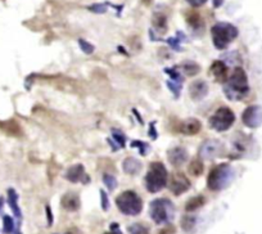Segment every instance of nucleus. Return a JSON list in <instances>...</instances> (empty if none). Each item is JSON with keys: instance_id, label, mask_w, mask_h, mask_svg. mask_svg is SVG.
I'll return each instance as SVG.
<instances>
[{"instance_id": "obj_1", "label": "nucleus", "mask_w": 262, "mask_h": 234, "mask_svg": "<svg viewBox=\"0 0 262 234\" xmlns=\"http://www.w3.org/2000/svg\"><path fill=\"white\" fill-rule=\"evenodd\" d=\"M224 93L232 102H238L247 97L249 93V83L246 71L242 67H236L234 72L228 77L224 84Z\"/></svg>"}, {"instance_id": "obj_2", "label": "nucleus", "mask_w": 262, "mask_h": 234, "mask_svg": "<svg viewBox=\"0 0 262 234\" xmlns=\"http://www.w3.org/2000/svg\"><path fill=\"white\" fill-rule=\"evenodd\" d=\"M235 173L230 164H220L209 171L207 177V187L213 192L223 191L234 180Z\"/></svg>"}, {"instance_id": "obj_3", "label": "nucleus", "mask_w": 262, "mask_h": 234, "mask_svg": "<svg viewBox=\"0 0 262 234\" xmlns=\"http://www.w3.org/2000/svg\"><path fill=\"white\" fill-rule=\"evenodd\" d=\"M175 205L169 198H156L149 205V215L157 225L169 224L175 217Z\"/></svg>"}, {"instance_id": "obj_4", "label": "nucleus", "mask_w": 262, "mask_h": 234, "mask_svg": "<svg viewBox=\"0 0 262 234\" xmlns=\"http://www.w3.org/2000/svg\"><path fill=\"white\" fill-rule=\"evenodd\" d=\"M169 173L165 165L159 161L152 162L146 175V188L149 193H158L167 185Z\"/></svg>"}, {"instance_id": "obj_5", "label": "nucleus", "mask_w": 262, "mask_h": 234, "mask_svg": "<svg viewBox=\"0 0 262 234\" xmlns=\"http://www.w3.org/2000/svg\"><path fill=\"white\" fill-rule=\"evenodd\" d=\"M238 29L229 22H219L211 29L212 43L219 50H225L238 37Z\"/></svg>"}, {"instance_id": "obj_6", "label": "nucleus", "mask_w": 262, "mask_h": 234, "mask_svg": "<svg viewBox=\"0 0 262 234\" xmlns=\"http://www.w3.org/2000/svg\"><path fill=\"white\" fill-rule=\"evenodd\" d=\"M116 205L119 212L126 216H136L143 210V200L134 191H125L117 196Z\"/></svg>"}, {"instance_id": "obj_7", "label": "nucleus", "mask_w": 262, "mask_h": 234, "mask_svg": "<svg viewBox=\"0 0 262 234\" xmlns=\"http://www.w3.org/2000/svg\"><path fill=\"white\" fill-rule=\"evenodd\" d=\"M235 122V115L229 107H220L212 116L209 117L208 126L219 133L229 130L233 124Z\"/></svg>"}, {"instance_id": "obj_8", "label": "nucleus", "mask_w": 262, "mask_h": 234, "mask_svg": "<svg viewBox=\"0 0 262 234\" xmlns=\"http://www.w3.org/2000/svg\"><path fill=\"white\" fill-rule=\"evenodd\" d=\"M224 152H225V146L219 139H207L199 148V156L206 160L220 157L223 156Z\"/></svg>"}, {"instance_id": "obj_9", "label": "nucleus", "mask_w": 262, "mask_h": 234, "mask_svg": "<svg viewBox=\"0 0 262 234\" xmlns=\"http://www.w3.org/2000/svg\"><path fill=\"white\" fill-rule=\"evenodd\" d=\"M243 124L247 127L256 129L262 125V107L259 104H253L249 106L246 110L243 111L242 114Z\"/></svg>"}, {"instance_id": "obj_10", "label": "nucleus", "mask_w": 262, "mask_h": 234, "mask_svg": "<svg viewBox=\"0 0 262 234\" xmlns=\"http://www.w3.org/2000/svg\"><path fill=\"white\" fill-rule=\"evenodd\" d=\"M190 180L183 173H175L170 180V191L175 196H181L190 189Z\"/></svg>"}, {"instance_id": "obj_11", "label": "nucleus", "mask_w": 262, "mask_h": 234, "mask_svg": "<svg viewBox=\"0 0 262 234\" xmlns=\"http://www.w3.org/2000/svg\"><path fill=\"white\" fill-rule=\"evenodd\" d=\"M64 179L71 183L87 184L90 181V176L85 173V167L81 164H76L68 167L64 173Z\"/></svg>"}, {"instance_id": "obj_12", "label": "nucleus", "mask_w": 262, "mask_h": 234, "mask_svg": "<svg viewBox=\"0 0 262 234\" xmlns=\"http://www.w3.org/2000/svg\"><path fill=\"white\" fill-rule=\"evenodd\" d=\"M189 158V153L184 147H174L167 152V160L174 167H180Z\"/></svg>"}, {"instance_id": "obj_13", "label": "nucleus", "mask_w": 262, "mask_h": 234, "mask_svg": "<svg viewBox=\"0 0 262 234\" xmlns=\"http://www.w3.org/2000/svg\"><path fill=\"white\" fill-rule=\"evenodd\" d=\"M209 91V87L207 81L204 80H196L194 83L190 84L189 87V95L193 100L199 102V100L204 99Z\"/></svg>"}, {"instance_id": "obj_14", "label": "nucleus", "mask_w": 262, "mask_h": 234, "mask_svg": "<svg viewBox=\"0 0 262 234\" xmlns=\"http://www.w3.org/2000/svg\"><path fill=\"white\" fill-rule=\"evenodd\" d=\"M209 74H211V76H213V79L217 83L223 84V85L226 83L228 77H229V75H228V66H226L224 60H215V62H212V64L209 67Z\"/></svg>"}, {"instance_id": "obj_15", "label": "nucleus", "mask_w": 262, "mask_h": 234, "mask_svg": "<svg viewBox=\"0 0 262 234\" xmlns=\"http://www.w3.org/2000/svg\"><path fill=\"white\" fill-rule=\"evenodd\" d=\"M201 129H202V124L197 118H186L177 126V131L184 135H196L201 131Z\"/></svg>"}, {"instance_id": "obj_16", "label": "nucleus", "mask_w": 262, "mask_h": 234, "mask_svg": "<svg viewBox=\"0 0 262 234\" xmlns=\"http://www.w3.org/2000/svg\"><path fill=\"white\" fill-rule=\"evenodd\" d=\"M60 206L66 211H70V212L77 211L80 208V206H81V201H80L79 194L75 193V192H67L63 197H62V200H60Z\"/></svg>"}, {"instance_id": "obj_17", "label": "nucleus", "mask_w": 262, "mask_h": 234, "mask_svg": "<svg viewBox=\"0 0 262 234\" xmlns=\"http://www.w3.org/2000/svg\"><path fill=\"white\" fill-rule=\"evenodd\" d=\"M185 20L188 26L194 32H202V31H204V21L202 20V16L198 12H196V10H188L185 14Z\"/></svg>"}, {"instance_id": "obj_18", "label": "nucleus", "mask_w": 262, "mask_h": 234, "mask_svg": "<svg viewBox=\"0 0 262 234\" xmlns=\"http://www.w3.org/2000/svg\"><path fill=\"white\" fill-rule=\"evenodd\" d=\"M143 169V164L140 162L138 158L135 157H126L122 162V170L125 174L131 175V176H135L142 171Z\"/></svg>"}, {"instance_id": "obj_19", "label": "nucleus", "mask_w": 262, "mask_h": 234, "mask_svg": "<svg viewBox=\"0 0 262 234\" xmlns=\"http://www.w3.org/2000/svg\"><path fill=\"white\" fill-rule=\"evenodd\" d=\"M176 68L181 70V72L186 76H197L201 72L199 64L197 62H193V60H184L183 63H180V66H177Z\"/></svg>"}, {"instance_id": "obj_20", "label": "nucleus", "mask_w": 262, "mask_h": 234, "mask_svg": "<svg viewBox=\"0 0 262 234\" xmlns=\"http://www.w3.org/2000/svg\"><path fill=\"white\" fill-rule=\"evenodd\" d=\"M153 27L158 31V33H165L167 31V17L162 12H156L152 18Z\"/></svg>"}, {"instance_id": "obj_21", "label": "nucleus", "mask_w": 262, "mask_h": 234, "mask_svg": "<svg viewBox=\"0 0 262 234\" xmlns=\"http://www.w3.org/2000/svg\"><path fill=\"white\" fill-rule=\"evenodd\" d=\"M8 205L13 211L14 216L21 220L22 219V212H21V208L18 206V194H17V192L14 191L13 188L8 189Z\"/></svg>"}, {"instance_id": "obj_22", "label": "nucleus", "mask_w": 262, "mask_h": 234, "mask_svg": "<svg viewBox=\"0 0 262 234\" xmlns=\"http://www.w3.org/2000/svg\"><path fill=\"white\" fill-rule=\"evenodd\" d=\"M206 204V198L203 196H196V197H192L188 202L185 204V211L188 212H193V211L198 210Z\"/></svg>"}, {"instance_id": "obj_23", "label": "nucleus", "mask_w": 262, "mask_h": 234, "mask_svg": "<svg viewBox=\"0 0 262 234\" xmlns=\"http://www.w3.org/2000/svg\"><path fill=\"white\" fill-rule=\"evenodd\" d=\"M183 41H186V36L184 35V32L177 31V32H176V36L169 37V39L166 40V43L169 44L170 48H173V49L176 50V52H180V50H181L180 44L183 43Z\"/></svg>"}, {"instance_id": "obj_24", "label": "nucleus", "mask_w": 262, "mask_h": 234, "mask_svg": "<svg viewBox=\"0 0 262 234\" xmlns=\"http://www.w3.org/2000/svg\"><path fill=\"white\" fill-rule=\"evenodd\" d=\"M188 171H189V174L193 175V176H201L203 174V171H204V165H203L202 160H199V158L193 160L189 164Z\"/></svg>"}, {"instance_id": "obj_25", "label": "nucleus", "mask_w": 262, "mask_h": 234, "mask_svg": "<svg viewBox=\"0 0 262 234\" xmlns=\"http://www.w3.org/2000/svg\"><path fill=\"white\" fill-rule=\"evenodd\" d=\"M196 225H197L196 216H189V215H186V216H184L183 219H181V228H183L186 233H193Z\"/></svg>"}, {"instance_id": "obj_26", "label": "nucleus", "mask_w": 262, "mask_h": 234, "mask_svg": "<svg viewBox=\"0 0 262 234\" xmlns=\"http://www.w3.org/2000/svg\"><path fill=\"white\" fill-rule=\"evenodd\" d=\"M112 139L117 143V146H118L121 149L122 148H125V146H126V135L123 133H121L119 130H116V129H113L112 130Z\"/></svg>"}, {"instance_id": "obj_27", "label": "nucleus", "mask_w": 262, "mask_h": 234, "mask_svg": "<svg viewBox=\"0 0 262 234\" xmlns=\"http://www.w3.org/2000/svg\"><path fill=\"white\" fill-rule=\"evenodd\" d=\"M130 146H131V148H138V150H139V153L142 154V156H146L150 149L149 144L146 143V142L142 141H133Z\"/></svg>"}, {"instance_id": "obj_28", "label": "nucleus", "mask_w": 262, "mask_h": 234, "mask_svg": "<svg viewBox=\"0 0 262 234\" xmlns=\"http://www.w3.org/2000/svg\"><path fill=\"white\" fill-rule=\"evenodd\" d=\"M127 232H129V234H149V229L146 225L139 224V223L130 225L127 228Z\"/></svg>"}, {"instance_id": "obj_29", "label": "nucleus", "mask_w": 262, "mask_h": 234, "mask_svg": "<svg viewBox=\"0 0 262 234\" xmlns=\"http://www.w3.org/2000/svg\"><path fill=\"white\" fill-rule=\"evenodd\" d=\"M165 72H166L167 75H169L171 79L170 80H174V81H177V83H184V77H183V74L181 72H179V70L176 68V67H174V68H165Z\"/></svg>"}, {"instance_id": "obj_30", "label": "nucleus", "mask_w": 262, "mask_h": 234, "mask_svg": "<svg viewBox=\"0 0 262 234\" xmlns=\"http://www.w3.org/2000/svg\"><path fill=\"white\" fill-rule=\"evenodd\" d=\"M3 229L5 234H12L14 233V220L13 217L4 215L3 217Z\"/></svg>"}, {"instance_id": "obj_31", "label": "nucleus", "mask_w": 262, "mask_h": 234, "mask_svg": "<svg viewBox=\"0 0 262 234\" xmlns=\"http://www.w3.org/2000/svg\"><path fill=\"white\" fill-rule=\"evenodd\" d=\"M166 84H167V88L170 89V91L175 95V98H179L180 91H181V89H183V84L177 83V81H174V80H167Z\"/></svg>"}, {"instance_id": "obj_32", "label": "nucleus", "mask_w": 262, "mask_h": 234, "mask_svg": "<svg viewBox=\"0 0 262 234\" xmlns=\"http://www.w3.org/2000/svg\"><path fill=\"white\" fill-rule=\"evenodd\" d=\"M103 183L110 191H115L117 188V179L111 174H103Z\"/></svg>"}, {"instance_id": "obj_33", "label": "nucleus", "mask_w": 262, "mask_h": 234, "mask_svg": "<svg viewBox=\"0 0 262 234\" xmlns=\"http://www.w3.org/2000/svg\"><path fill=\"white\" fill-rule=\"evenodd\" d=\"M79 45H80V49L83 50L85 54H87V56H89V54H93L94 50H95V48H94L93 44H90L89 41L84 40V39H80Z\"/></svg>"}, {"instance_id": "obj_34", "label": "nucleus", "mask_w": 262, "mask_h": 234, "mask_svg": "<svg viewBox=\"0 0 262 234\" xmlns=\"http://www.w3.org/2000/svg\"><path fill=\"white\" fill-rule=\"evenodd\" d=\"M100 206L103 208V211H108L110 208V200H108V196H107L106 191H100Z\"/></svg>"}, {"instance_id": "obj_35", "label": "nucleus", "mask_w": 262, "mask_h": 234, "mask_svg": "<svg viewBox=\"0 0 262 234\" xmlns=\"http://www.w3.org/2000/svg\"><path fill=\"white\" fill-rule=\"evenodd\" d=\"M89 10L94 12V13H106L107 12V4H93V5H90Z\"/></svg>"}, {"instance_id": "obj_36", "label": "nucleus", "mask_w": 262, "mask_h": 234, "mask_svg": "<svg viewBox=\"0 0 262 234\" xmlns=\"http://www.w3.org/2000/svg\"><path fill=\"white\" fill-rule=\"evenodd\" d=\"M148 135H149L150 139L153 141H156L157 138H158V131L156 129V121H153L149 124V129H148Z\"/></svg>"}, {"instance_id": "obj_37", "label": "nucleus", "mask_w": 262, "mask_h": 234, "mask_svg": "<svg viewBox=\"0 0 262 234\" xmlns=\"http://www.w3.org/2000/svg\"><path fill=\"white\" fill-rule=\"evenodd\" d=\"M45 211H47V219H48V225L52 227L53 225V212H52V208L50 206H45Z\"/></svg>"}, {"instance_id": "obj_38", "label": "nucleus", "mask_w": 262, "mask_h": 234, "mask_svg": "<svg viewBox=\"0 0 262 234\" xmlns=\"http://www.w3.org/2000/svg\"><path fill=\"white\" fill-rule=\"evenodd\" d=\"M186 1H188L192 7L198 8V7H202L203 4H206L207 0H186Z\"/></svg>"}, {"instance_id": "obj_39", "label": "nucleus", "mask_w": 262, "mask_h": 234, "mask_svg": "<svg viewBox=\"0 0 262 234\" xmlns=\"http://www.w3.org/2000/svg\"><path fill=\"white\" fill-rule=\"evenodd\" d=\"M173 233H175V228H174V227H167L166 229H163V231L161 232L159 234H173Z\"/></svg>"}, {"instance_id": "obj_40", "label": "nucleus", "mask_w": 262, "mask_h": 234, "mask_svg": "<svg viewBox=\"0 0 262 234\" xmlns=\"http://www.w3.org/2000/svg\"><path fill=\"white\" fill-rule=\"evenodd\" d=\"M224 0H212V4H213V8H220L221 5H223Z\"/></svg>"}, {"instance_id": "obj_41", "label": "nucleus", "mask_w": 262, "mask_h": 234, "mask_svg": "<svg viewBox=\"0 0 262 234\" xmlns=\"http://www.w3.org/2000/svg\"><path fill=\"white\" fill-rule=\"evenodd\" d=\"M134 114L136 115V118H138V121H139L140 124L143 125V124H144V121H143V118H142V117H140V115L138 114V111H136V110H134Z\"/></svg>"}, {"instance_id": "obj_42", "label": "nucleus", "mask_w": 262, "mask_h": 234, "mask_svg": "<svg viewBox=\"0 0 262 234\" xmlns=\"http://www.w3.org/2000/svg\"><path fill=\"white\" fill-rule=\"evenodd\" d=\"M106 234H122V233H121V232H118V231H111L110 233H106Z\"/></svg>"}, {"instance_id": "obj_43", "label": "nucleus", "mask_w": 262, "mask_h": 234, "mask_svg": "<svg viewBox=\"0 0 262 234\" xmlns=\"http://www.w3.org/2000/svg\"><path fill=\"white\" fill-rule=\"evenodd\" d=\"M3 204H4L3 198L0 197V211H1V208H3Z\"/></svg>"}, {"instance_id": "obj_44", "label": "nucleus", "mask_w": 262, "mask_h": 234, "mask_svg": "<svg viewBox=\"0 0 262 234\" xmlns=\"http://www.w3.org/2000/svg\"><path fill=\"white\" fill-rule=\"evenodd\" d=\"M144 4H146V5H149L150 3H152V0H143Z\"/></svg>"}, {"instance_id": "obj_45", "label": "nucleus", "mask_w": 262, "mask_h": 234, "mask_svg": "<svg viewBox=\"0 0 262 234\" xmlns=\"http://www.w3.org/2000/svg\"><path fill=\"white\" fill-rule=\"evenodd\" d=\"M16 234H21V233H20V232H17V233H16Z\"/></svg>"}]
</instances>
